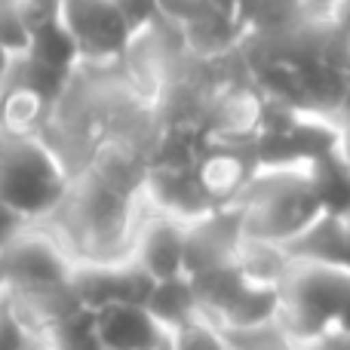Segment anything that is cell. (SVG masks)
<instances>
[{
  "label": "cell",
  "instance_id": "26",
  "mask_svg": "<svg viewBox=\"0 0 350 350\" xmlns=\"http://www.w3.org/2000/svg\"><path fill=\"white\" fill-rule=\"evenodd\" d=\"M28 224H31V218H25L16 206H10L3 197H0V249L10 246Z\"/></svg>",
  "mask_w": 350,
  "mask_h": 350
},
{
  "label": "cell",
  "instance_id": "14",
  "mask_svg": "<svg viewBox=\"0 0 350 350\" xmlns=\"http://www.w3.org/2000/svg\"><path fill=\"white\" fill-rule=\"evenodd\" d=\"M105 350H163L166 329L145 304H108L96 310Z\"/></svg>",
  "mask_w": 350,
  "mask_h": 350
},
{
  "label": "cell",
  "instance_id": "2",
  "mask_svg": "<svg viewBox=\"0 0 350 350\" xmlns=\"http://www.w3.org/2000/svg\"><path fill=\"white\" fill-rule=\"evenodd\" d=\"M145 215V191L129 193L92 170L74 175L71 191L46 218L77 265L123 261L133 252L139 221Z\"/></svg>",
  "mask_w": 350,
  "mask_h": 350
},
{
  "label": "cell",
  "instance_id": "23",
  "mask_svg": "<svg viewBox=\"0 0 350 350\" xmlns=\"http://www.w3.org/2000/svg\"><path fill=\"white\" fill-rule=\"evenodd\" d=\"M37 335L16 317V310L0 301V350H25Z\"/></svg>",
  "mask_w": 350,
  "mask_h": 350
},
{
  "label": "cell",
  "instance_id": "10",
  "mask_svg": "<svg viewBox=\"0 0 350 350\" xmlns=\"http://www.w3.org/2000/svg\"><path fill=\"white\" fill-rule=\"evenodd\" d=\"M74 289L83 308L102 310L108 304H148L154 280L133 258L92 261V265H77Z\"/></svg>",
  "mask_w": 350,
  "mask_h": 350
},
{
  "label": "cell",
  "instance_id": "18",
  "mask_svg": "<svg viewBox=\"0 0 350 350\" xmlns=\"http://www.w3.org/2000/svg\"><path fill=\"white\" fill-rule=\"evenodd\" d=\"M145 308L151 310L154 320H157L166 332L175 326H181V323H187L191 317H197L200 304H197V295H193L191 277L160 280V283H154L151 298H148Z\"/></svg>",
  "mask_w": 350,
  "mask_h": 350
},
{
  "label": "cell",
  "instance_id": "17",
  "mask_svg": "<svg viewBox=\"0 0 350 350\" xmlns=\"http://www.w3.org/2000/svg\"><path fill=\"white\" fill-rule=\"evenodd\" d=\"M280 289H267V286H252L246 283L243 292L234 298L224 317L218 323L224 326L228 335H237V332H252V329H261V326H271V323L280 320Z\"/></svg>",
  "mask_w": 350,
  "mask_h": 350
},
{
  "label": "cell",
  "instance_id": "20",
  "mask_svg": "<svg viewBox=\"0 0 350 350\" xmlns=\"http://www.w3.org/2000/svg\"><path fill=\"white\" fill-rule=\"evenodd\" d=\"M31 55H37V59L49 62V65L55 68H65V71H77L80 68V46L77 40H74V34L68 31V25L62 22H49L43 25V28H37L34 34H31Z\"/></svg>",
  "mask_w": 350,
  "mask_h": 350
},
{
  "label": "cell",
  "instance_id": "22",
  "mask_svg": "<svg viewBox=\"0 0 350 350\" xmlns=\"http://www.w3.org/2000/svg\"><path fill=\"white\" fill-rule=\"evenodd\" d=\"M31 25L18 0H0V43L12 55H25L31 49Z\"/></svg>",
  "mask_w": 350,
  "mask_h": 350
},
{
  "label": "cell",
  "instance_id": "7",
  "mask_svg": "<svg viewBox=\"0 0 350 350\" xmlns=\"http://www.w3.org/2000/svg\"><path fill=\"white\" fill-rule=\"evenodd\" d=\"M62 22L80 46V65H120L135 37L114 0H62Z\"/></svg>",
  "mask_w": 350,
  "mask_h": 350
},
{
  "label": "cell",
  "instance_id": "15",
  "mask_svg": "<svg viewBox=\"0 0 350 350\" xmlns=\"http://www.w3.org/2000/svg\"><path fill=\"white\" fill-rule=\"evenodd\" d=\"M55 105L37 90L16 80L0 86V133L10 135H43Z\"/></svg>",
  "mask_w": 350,
  "mask_h": 350
},
{
  "label": "cell",
  "instance_id": "32",
  "mask_svg": "<svg viewBox=\"0 0 350 350\" xmlns=\"http://www.w3.org/2000/svg\"><path fill=\"white\" fill-rule=\"evenodd\" d=\"M310 3H314V6H320V10H329V6H332L335 0H310Z\"/></svg>",
  "mask_w": 350,
  "mask_h": 350
},
{
  "label": "cell",
  "instance_id": "33",
  "mask_svg": "<svg viewBox=\"0 0 350 350\" xmlns=\"http://www.w3.org/2000/svg\"><path fill=\"white\" fill-rule=\"evenodd\" d=\"M163 350H166V347H163Z\"/></svg>",
  "mask_w": 350,
  "mask_h": 350
},
{
  "label": "cell",
  "instance_id": "5",
  "mask_svg": "<svg viewBox=\"0 0 350 350\" xmlns=\"http://www.w3.org/2000/svg\"><path fill=\"white\" fill-rule=\"evenodd\" d=\"M74 172L43 135L0 133V197L31 221H46L71 191Z\"/></svg>",
  "mask_w": 350,
  "mask_h": 350
},
{
  "label": "cell",
  "instance_id": "4",
  "mask_svg": "<svg viewBox=\"0 0 350 350\" xmlns=\"http://www.w3.org/2000/svg\"><path fill=\"white\" fill-rule=\"evenodd\" d=\"M280 326L292 338L350 332V267L332 261L295 258L280 289Z\"/></svg>",
  "mask_w": 350,
  "mask_h": 350
},
{
  "label": "cell",
  "instance_id": "25",
  "mask_svg": "<svg viewBox=\"0 0 350 350\" xmlns=\"http://www.w3.org/2000/svg\"><path fill=\"white\" fill-rule=\"evenodd\" d=\"M18 3H22V12L28 18L31 31L62 18V0H18Z\"/></svg>",
  "mask_w": 350,
  "mask_h": 350
},
{
  "label": "cell",
  "instance_id": "30",
  "mask_svg": "<svg viewBox=\"0 0 350 350\" xmlns=\"http://www.w3.org/2000/svg\"><path fill=\"white\" fill-rule=\"evenodd\" d=\"M12 62H16V55L10 53V49L0 43V86L6 83V77H10V71H12Z\"/></svg>",
  "mask_w": 350,
  "mask_h": 350
},
{
  "label": "cell",
  "instance_id": "11",
  "mask_svg": "<svg viewBox=\"0 0 350 350\" xmlns=\"http://www.w3.org/2000/svg\"><path fill=\"white\" fill-rule=\"evenodd\" d=\"M246 240L240 206H218L187 224V277L212 267L234 265Z\"/></svg>",
  "mask_w": 350,
  "mask_h": 350
},
{
  "label": "cell",
  "instance_id": "8",
  "mask_svg": "<svg viewBox=\"0 0 350 350\" xmlns=\"http://www.w3.org/2000/svg\"><path fill=\"white\" fill-rule=\"evenodd\" d=\"M261 120H265V92L246 74H234L209 92V102L203 111V129L209 142L255 145Z\"/></svg>",
  "mask_w": 350,
  "mask_h": 350
},
{
  "label": "cell",
  "instance_id": "31",
  "mask_svg": "<svg viewBox=\"0 0 350 350\" xmlns=\"http://www.w3.org/2000/svg\"><path fill=\"white\" fill-rule=\"evenodd\" d=\"M25 350H49V345H46L43 338H34V341H31V345L25 347Z\"/></svg>",
  "mask_w": 350,
  "mask_h": 350
},
{
  "label": "cell",
  "instance_id": "3",
  "mask_svg": "<svg viewBox=\"0 0 350 350\" xmlns=\"http://www.w3.org/2000/svg\"><path fill=\"white\" fill-rule=\"evenodd\" d=\"M246 237L289 246L323 215L310 166H258L237 200Z\"/></svg>",
  "mask_w": 350,
  "mask_h": 350
},
{
  "label": "cell",
  "instance_id": "16",
  "mask_svg": "<svg viewBox=\"0 0 350 350\" xmlns=\"http://www.w3.org/2000/svg\"><path fill=\"white\" fill-rule=\"evenodd\" d=\"M292 265H295V255L289 252V246L261 240V237H246L237 252V267L243 280L252 286H267V289H283Z\"/></svg>",
  "mask_w": 350,
  "mask_h": 350
},
{
  "label": "cell",
  "instance_id": "21",
  "mask_svg": "<svg viewBox=\"0 0 350 350\" xmlns=\"http://www.w3.org/2000/svg\"><path fill=\"white\" fill-rule=\"evenodd\" d=\"M166 350H234L230 335L212 317L197 314L166 332Z\"/></svg>",
  "mask_w": 350,
  "mask_h": 350
},
{
  "label": "cell",
  "instance_id": "28",
  "mask_svg": "<svg viewBox=\"0 0 350 350\" xmlns=\"http://www.w3.org/2000/svg\"><path fill=\"white\" fill-rule=\"evenodd\" d=\"M338 123H341V154H345L350 163V92H347L345 108H341V114H338Z\"/></svg>",
  "mask_w": 350,
  "mask_h": 350
},
{
  "label": "cell",
  "instance_id": "24",
  "mask_svg": "<svg viewBox=\"0 0 350 350\" xmlns=\"http://www.w3.org/2000/svg\"><path fill=\"white\" fill-rule=\"evenodd\" d=\"M117 10L126 16V22L133 25V31L139 34V31L151 28L154 22H160L163 18V6H160V0H114Z\"/></svg>",
  "mask_w": 350,
  "mask_h": 350
},
{
  "label": "cell",
  "instance_id": "29",
  "mask_svg": "<svg viewBox=\"0 0 350 350\" xmlns=\"http://www.w3.org/2000/svg\"><path fill=\"white\" fill-rule=\"evenodd\" d=\"M329 16L335 18V25H338L341 31L350 34V0H335V3L329 6Z\"/></svg>",
  "mask_w": 350,
  "mask_h": 350
},
{
  "label": "cell",
  "instance_id": "27",
  "mask_svg": "<svg viewBox=\"0 0 350 350\" xmlns=\"http://www.w3.org/2000/svg\"><path fill=\"white\" fill-rule=\"evenodd\" d=\"M298 350H350V332H326L298 341Z\"/></svg>",
  "mask_w": 350,
  "mask_h": 350
},
{
  "label": "cell",
  "instance_id": "12",
  "mask_svg": "<svg viewBox=\"0 0 350 350\" xmlns=\"http://www.w3.org/2000/svg\"><path fill=\"white\" fill-rule=\"evenodd\" d=\"M258 160H255L252 145H218L209 142L206 154L197 163V175L203 191L209 193L212 206H234L246 185L252 181Z\"/></svg>",
  "mask_w": 350,
  "mask_h": 350
},
{
  "label": "cell",
  "instance_id": "19",
  "mask_svg": "<svg viewBox=\"0 0 350 350\" xmlns=\"http://www.w3.org/2000/svg\"><path fill=\"white\" fill-rule=\"evenodd\" d=\"M43 341L49 345V350H105L102 332H98V317L90 308H80L62 323H55L43 335Z\"/></svg>",
  "mask_w": 350,
  "mask_h": 350
},
{
  "label": "cell",
  "instance_id": "9",
  "mask_svg": "<svg viewBox=\"0 0 350 350\" xmlns=\"http://www.w3.org/2000/svg\"><path fill=\"white\" fill-rule=\"evenodd\" d=\"M129 258L154 283L187 277V221L157 212L145 203V215L135 230Z\"/></svg>",
  "mask_w": 350,
  "mask_h": 350
},
{
  "label": "cell",
  "instance_id": "6",
  "mask_svg": "<svg viewBox=\"0 0 350 350\" xmlns=\"http://www.w3.org/2000/svg\"><path fill=\"white\" fill-rule=\"evenodd\" d=\"M77 261L46 221H31L6 249H0V298L68 286Z\"/></svg>",
  "mask_w": 350,
  "mask_h": 350
},
{
  "label": "cell",
  "instance_id": "13",
  "mask_svg": "<svg viewBox=\"0 0 350 350\" xmlns=\"http://www.w3.org/2000/svg\"><path fill=\"white\" fill-rule=\"evenodd\" d=\"M145 203L157 212H166L181 221H197L212 212L209 193L200 185L197 166L193 170H170V166H148L145 175Z\"/></svg>",
  "mask_w": 350,
  "mask_h": 350
},
{
  "label": "cell",
  "instance_id": "1",
  "mask_svg": "<svg viewBox=\"0 0 350 350\" xmlns=\"http://www.w3.org/2000/svg\"><path fill=\"white\" fill-rule=\"evenodd\" d=\"M246 77L265 98L308 114L338 117L350 92V34L329 10L310 6L277 31H252L240 43Z\"/></svg>",
  "mask_w": 350,
  "mask_h": 350
}]
</instances>
